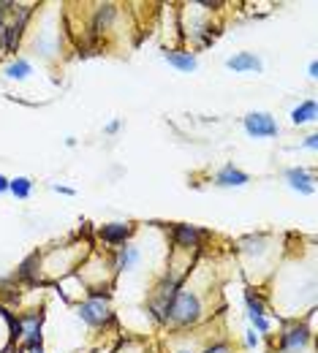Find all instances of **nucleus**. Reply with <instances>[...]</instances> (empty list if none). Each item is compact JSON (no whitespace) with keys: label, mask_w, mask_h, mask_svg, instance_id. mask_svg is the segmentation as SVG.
<instances>
[{"label":"nucleus","mask_w":318,"mask_h":353,"mask_svg":"<svg viewBox=\"0 0 318 353\" xmlns=\"http://www.w3.org/2000/svg\"><path fill=\"white\" fill-rule=\"evenodd\" d=\"M41 275V253H30L14 272V280H22V282H36Z\"/></svg>","instance_id":"15"},{"label":"nucleus","mask_w":318,"mask_h":353,"mask_svg":"<svg viewBox=\"0 0 318 353\" xmlns=\"http://www.w3.org/2000/svg\"><path fill=\"white\" fill-rule=\"evenodd\" d=\"M33 188H36V182L30 180V177H14V180H8V193L14 196V199H30L33 196Z\"/></svg>","instance_id":"18"},{"label":"nucleus","mask_w":318,"mask_h":353,"mask_svg":"<svg viewBox=\"0 0 318 353\" xmlns=\"http://www.w3.org/2000/svg\"><path fill=\"white\" fill-rule=\"evenodd\" d=\"M245 345H247L250 351H256V348L261 345V334L253 332V329H247V332H245Z\"/></svg>","instance_id":"20"},{"label":"nucleus","mask_w":318,"mask_h":353,"mask_svg":"<svg viewBox=\"0 0 318 353\" xmlns=\"http://www.w3.org/2000/svg\"><path fill=\"white\" fill-rule=\"evenodd\" d=\"M77 318L87 329H103L114 321V310L109 304V288L103 285H93L87 291V296L77 304Z\"/></svg>","instance_id":"2"},{"label":"nucleus","mask_w":318,"mask_h":353,"mask_svg":"<svg viewBox=\"0 0 318 353\" xmlns=\"http://www.w3.org/2000/svg\"><path fill=\"white\" fill-rule=\"evenodd\" d=\"M201 353H234V351H232V345L226 340H221V343H212L210 348H204Z\"/></svg>","instance_id":"21"},{"label":"nucleus","mask_w":318,"mask_h":353,"mask_svg":"<svg viewBox=\"0 0 318 353\" xmlns=\"http://www.w3.org/2000/svg\"><path fill=\"white\" fill-rule=\"evenodd\" d=\"M313 343V332L302 321H286L278 337V353H305Z\"/></svg>","instance_id":"3"},{"label":"nucleus","mask_w":318,"mask_h":353,"mask_svg":"<svg viewBox=\"0 0 318 353\" xmlns=\"http://www.w3.org/2000/svg\"><path fill=\"white\" fill-rule=\"evenodd\" d=\"M114 16H117V5H112V3H101V5H95L93 22H90V27H93L90 33H93V36H101V33H106V30L112 27Z\"/></svg>","instance_id":"13"},{"label":"nucleus","mask_w":318,"mask_h":353,"mask_svg":"<svg viewBox=\"0 0 318 353\" xmlns=\"http://www.w3.org/2000/svg\"><path fill=\"white\" fill-rule=\"evenodd\" d=\"M14 5H16V3H11V0H0V25H3L5 14H11V11H14Z\"/></svg>","instance_id":"23"},{"label":"nucleus","mask_w":318,"mask_h":353,"mask_svg":"<svg viewBox=\"0 0 318 353\" xmlns=\"http://www.w3.org/2000/svg\"><path fill=\"white\" fill-rule=\"evenodd\" d=\"M52 191L55 193H63V196H77V191L74 188H66V185H52Z\"/></svg>","instance_id":"24"},{"label":"nucleus","mask_w":318,"mask_h":353,"mask_svg":"<svg viewBox=\"0 0 318 353\" xmlns=\"http://www.w3.org/2000/svg\"><path fill=\"white\" fill-rule=\"evenodd\" d=\"M163 60L174 71H180V73H193V71H199V58H196V52H191V49H169V52H163Z\"/></svg>","instance_id":"12"},{"label":"nucleus","mask_w":318,"mask_h":353,"mask_svg":"<svg viewBox=\"0 0 318 353\" xmlns=\"http://www.w3.org/2000/svg\"><path fill=\"white\" fill-rule=\"evenodd\" d=\"M242 128L250 139H275L280 134V125L278 120L269 114V112H250L242 117Z\"/></svg>","instance_id":"4"},{"label":"nucleus","mask_w":318,"mask_h":353,"mask_svg":"<svg viewBox=\"0 0 318 353\" xmlns=\"http://www.w3.org/2000/svg\"><path fill=\"white\" fill-rule=\"evenodd\" d=\"M3 76L8 82H25L33 76V63L27 58H11L5 66H3Z\"/></svg>","instance_id":"14"},{"label":"nucleus","mask_w":318,"mask_h":353,"mask_svg":"<svg viewBox=\"0 0 318 353\" xmlns=\"http://www.w3.org/2000/svg\"><path fill=\"white\" fill-rule=\"evenodd\" d=\"M204 239H210V231L191 226V223H174L171 226V242L180 250H199L204 245Z\"/></svg>","instance_id":"6"},{"label":"nucleus","mask_w":318,"mask_h":353,"mask_svg":"<svg viewBox=\"0 0 318 353\" xmlns=\"http://www.w3.org/2000/svg\"><path fill=\"white\" fill-rule=\"evenodd\" d=\"M166 353H196V351H188V348H182V351H166Z\"/></svg>","instance_id":"29"},{"label":"nucleus","mask_w":318,"mask_h":353,"mask_svg":"<svg viewBox=\"0 0 318 353\" xmlns=\"http://www.w3.org/2000/svg\"><path fill=\"white\" fill-rule=\"evenodd\" d=\"M120 128H123V120H109V123L103 125V134H106V136H114Z\"/></svg>","instance_id":"22"},{"label":"nucleus","mask_w":318,"mask_h":353,"mask_svg":"<svg viewBox=\"0 0 318 353\" xmlns=\"http://www.w3.org/2000/svg\"><path fill=\"white\" fill-rule=\"evenodd\" d=\"M247 182H250V174L242 171L234 163H226V166H221V169L212 174V185H215V188H245Z\"/></svg>","instance_id":"10"},{"label":"nucleus","mask_w":318,"mask_h":353,"mask_svg":"<svg viewBox=\"0 0 318 353\" xmlns=\"http://www.w3.org/2000/svg\"><path fill=\"white\" fill-rule=\"evenodd\" d=\"M201 318H204V302H201V296L196 291H191V288L182 285L169 299V304H166L163 326H169V329H191Z\"/></svg>","instance_id":"1"},{"label":"nucleus","mask_w":318,"mask_h":353,"mask_svg":"<svg viewBox=\"0 0 318 353\" xmlns=\"http://www.w3.org/2000/svg\"><path fill=\"white\" fill-rule=\"evenodd\" d=\"M316 114H318V109H316V101L313 98H305L302 104H297L294 109H291V123L294 125H308V123H316Z\"/></svg>","instance_id":"16"},{"label":"nucleus","mask_w":318,"mask_h":353,"mask_svg":"<svg viewBox=\"0 0 318 353\" xmlns=\"http://www.w3.org/2000/svg\"><path fill=\"white\" fill-rule=\"evenodd\" d=\"M250 324H253V326H250V329H253V332H258V334H261V337H264V334H269V332H272V321H269V318H267V315H264V318H250Z\"/></svg>","instance_id":"19"},{"label":"nucleus","mask_w":318,"mask_h":353,"mask_svg":"<svg viewBox=\"0 0 318 353\" xmlns=\"http://www.w3.org/2000/svg\"><path fill=\"white\" fill-rule=\"evenodd\" d=\"M283 182H286L294 193H299V196H313V193H316V174H313L310 169H305V166H291V169H286V171H283Z\"/></svg>","instance_id":"7"},{"label":"nucleus","mask_w":318,"mask_h":353,"mask_svg":"<svg viewBox=\"0 0 318 353\" xmlns=\"http://www.w3.org/2000/svg\"><path fill=\"white\" fill-rule=\"evenodd\" d=\"M25 353H44V345H38V348H27Z\"/></svg>","instance_id":"28"},{"label":"nucleus","mask_w":318,"mask_h":353,"mask_svg":"<svg viewBox=\"0 0 318 353\" xmlns=\"http://www.w3.org/2000/svg\"><path fill=\"white\" fill-rule=\"evenodd\" d=\"M3 193H8V177L5 174H0V196Z\"/></svg>","instance_id":"26"},{"label":"nucleus","mask_w":318,"mask_h":353,"mask_svg":"<svg viewBox=\"0 0 318 353\" xmlns=\"http://www.w3.org/2000/svg\"><path fill=\"white\" fill-rule=\"evenodd\" d=\"M19 324H22V340H19L22 343V351L44 345V313L41 310L22 313L19 315Z\"/></svg>","instance_id":"5"},{"label":"nucleus","mask_w":318,"mask_h":353,"mask_svg":"<svg viewBox=\"0 0 318 353\" xmlns=\"http://www.w3.org/2000/svg\"><path fill=\"white\" fill-rule=\"evenodd\" d=\"M226 69L234 73H264V60L256 52H237L226 60Z\"/></svg>","instance_id":"11"},{"label":"nucleus","mask_w":318,"mask_h":353,"mask_svg":"<svg viewBox=\"0 0 318 353\" xmlns=\"http://www.w3.org/2000/svg\"><path fill=\"white\" fill-rule=\"evenodd\" d=\"M302 147H305V149H316V147H318V136H316V134L305 136V141H302Z\"/></svg>","instance_id":"25"},{"label":"nucleus","mask_w":318,"mask_h":353,"mask_svg":"<svg viewBox=\"0 0 318 353\" xmlns=\"http://www.w3.org/2000/svg\"><path fill=\"white\" fill-rule=\"evenodd\" d=\"M245 307H247V318H264V315L269 313V310H267V302H264L261 293L253 291V288L245 291Z\"/></svg>","instance_id":"17"},{"label":"nucleus","mask_w":318,"mask_h":353,"mask_svg":"<svg viewBox=\"0 0 318 353\" xmlns=\"http://www.w3.org/2000/svg\"><path fill=\"white\" fill-rule=\"evenodd\" d=\"M136 234L134 223H125V220H117V223H103L98 228V239L103 245H112V247H123L131 242V236Z\"/></svg>","instance_id":"8"},{"label":"nucleus","mask_w":318,"mask_h":353,"mask_svg":"<svg viewBox=\"0 0 318 353\" xmlns=\"http://www.w3.org/2000/svg\"><path fill=\"white\" fill-rule=\"evenodd\" d=\"M142 261H145V253H142V247H139V245H134V242H128V245L117 247V250H114V256H112V267H114V272H120V275L139 269V267H142Z\"/></svg>","instance_id":"9"},{"label":"nucleus","mask_w":318,"mask_h":353,"mask_svg":"<svg viewBox=\"0 0 318 353\" xmlns=\"http://www.w3.org/2000/svg\"><path fill=\"white\" fill-rule=\"evenodd\" d=\"M308 76H310V79H316V76H318V63H316V60L308 66Z\"/></svg>","instance_id":"27"}]
</instances>
